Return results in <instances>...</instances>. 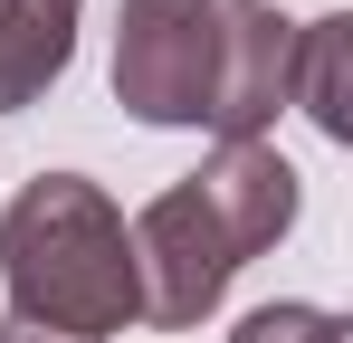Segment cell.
<instances>
[{
	"label": "cell",
	"instance_id": "3957f363",
	"mask_svg": "<svg viewBox=\"0 0 353 343\" xmlns=\"http://www.w3.org/2000/svg\"><path fill=\"white\" fill-rule=\"evenodd\" d=\"M134 238V295H143V324H201L220 295H230V277L248 267L230 248V229H220V210L201 200V181H172V191H153L143 200V220L124 229Z\"/></svg>",
	"mask_w": 353,
	"mask_h": 343
},
{
	"label": "cell",
	"instance_id": "52a82bcc",
	"mask_svg": "<svg viewBox=\"0 0 353 343\" xmlns=\"http://www.w3.org/2000/svg\"><path fill=\"white\" fill-rule=\"evenodd\" d=\"M230 343H353V324L334 305H258V315H239Z\"/></svg>",
	"mask_w": 353,
	"mask_h": 343
},
{
	"label": "cell",
	"instance_id": "8992f818",
	"mask_svg": "<svg viewBox=\"0 0 353 343\" xmlns=\"http://www.w3.org/2000/svg\"><path fill=\"white\" fill-rule=\"evenodd\" d=\"M287 105H305V124L325 143H353V19L325 10V19H296L287 48Z\"/></svg>",
	"mask_w": 353,
	"mask_h": 343
},
{
	"label": "cell",
	"instance_id": "5b68a950",
	"mask_svg": "<svg viewBox=\"0 0 353 343\" xmlns=\"http://www.w3.org/2000/svg\"><path fill=\"white\" fill-rule=\"evenodd\" d=\"M86 0H0V105H39L77 57Z\"/></svg>",
	"mask_w": 353,
	"mask_h": 343
},
{
	"label": "cell",
	"instance_id": "ba28073f",
	"mask_svg": "<svg viewBox=\"0 0 353 343\" xmlns=\"http://www.w3.org/2000/svg\"><path fill=\"white\" fill-rule=\"evenodd\" d=\"M0 343H77V334H39V324H0Z\"/></svg>",
	"mask_w": 353,
	"mask_h": 343
},
{
	"label": "cell",
	"instance_id": "6da1fadb",
	"mask_svg": "<svg viewBox=\"0 0 353 343\" xmlns=\"http://www.w3.org/2000/svg\"><path fill=\"white\" fill-rule=\"evenodd\" d=\"M296 19L258 0H124L115 10V105L134 124H210L220 143H268L287 114Z\"/></svg>",
	"mask_w": 353,
	"mask_h": 343
},
{
	"label": "cell",
	"instance_id": "7a4b0ae2",
	"mask_svg": "<svg viewBox=\"0 0 353 343\" xmlns=\"http://www.w3.org/2000/svg\"><path fill=\"white\" fill-rule=\"evenodd\" d=\"M0 277H10V324L105 343L143 315L134 295V238L124 210L86 172H39L0 210Z\"/></svg>",
	"mask_w": 353,
	"mask_h": 343
},
{
	"label": "cell",
	"instance_id": "277c9868",
	"mask_svg": "<svg viewBox=\"0 0 353 343\" xmlns=\"http://www.w3.org/2000/svg\"><path fill=\"white\" fill-rule=\"evenodd\" d=\"M191 181H201V200L220 210V229H230L239 258H268V248L296 229V163L277 143H220Z\"/></svg>",
	"mask_w": 353,
	"mask_h": 343
}]
</instances>
